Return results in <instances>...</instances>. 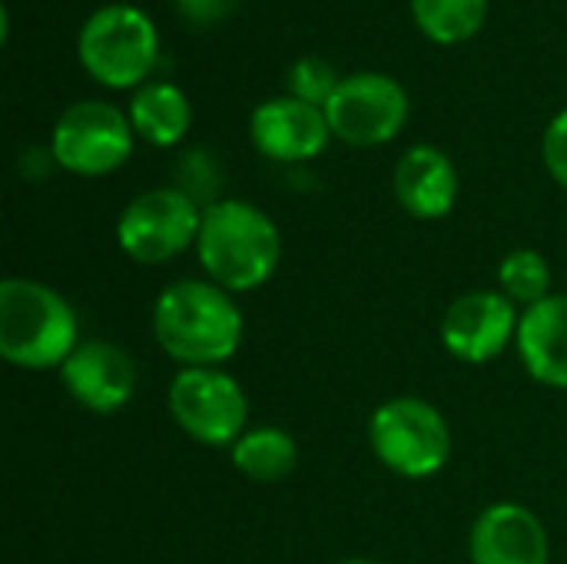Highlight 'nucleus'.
Listing matches in <instances>:
<instances>
[{
	"label": "nucleus",
	"mask_w": 567,
	"mask_h": 564,
	"mask_svg": "<svg viewBox=\"0 0 567 564\" xmlns=\"http://www.w3.org/2000/svg\"><path fill=\"white\" fill-rule=\"evenodd\" d=\"M243 309L209 279H179L153 306V336L183 369H219L243 346Z\"/></svg>",
	"instance_id": "f257e3e1"
},
{
	"label": "nucleus",
	"mask_w": 567,
	"mask_h": 564,
	"mask_svg": "<svg viewBox=\"0 0 567 564\" xmlns=\"http://www.w3.org/2000/svg\"><path fill=\"white\" fill-rule=\"evenodd\" d=\"M196 256L209 283L239 296L272 279L282 259V236L266 209L246 199H219L203 209Z\"/></svg>",
	"instance_id": "f03ea898"
},
{
	"label": "nucleus",
	"mask_w": 567,
	"mask_h": 564,
	"mask_svg": "<svg viewBox=\"0 0 567 564\" xmlns=\"http://www.w3.org/2000/svg\"><path fill=\"white\" fill-rule=\"evenodd\" d=\"M76 346V312L53 286L20 276L0 283V356L10 366L60 369Z\"/></svg>",
	"instance_id": "7ed1b4c3"
},
{
	"label": "nucleus",
	"mask_w": 567,
	"mask_h": 564,
	"mask_svg": "<svg viewBox=\"0 0 567 564\" xmlns=\"http://www.w3.org/2000/svg\"><path fill=\"white\" fill-rule=\"evenodd\" d=\"M76 57L96 83L110 90H130L140 86L156 66L159 30L140 7L106 3L80 27Z\"/></svg>",
	"instance_id": "20e7f679"
},
{
	"label": "nucleus",
	"mask_w": 567,
	"mask_h": 564,
	"mask_svg": "<svg viewBox=\"0 0 567 564\" xmlns=\"http://www.w3.org/2000/svg\"><path fill=\"white\" fill-rule=\"evenodd\" d=\"M372 452L402 479H429L445 469L452 455V429L445 416L415 396L382 402L369 419Z\"/></svg>",
	"instance_id": "39448f33"
},
{
	"label": "nucleus",
	"mask_w": 567,
	"mask_h": 564,
	"mask_svg": "<svg viewBox=\"0 0 567 564\" xmlns=\"http://www.w3.org/2000/svg\"><path fill=\"white\" fill-rule=\"evenodd\" d=\"M203 206L176 186H156L133 196L116 219L120 249L140 266H159L196 246Z\"/></svg>",
	"instance_id": "423d86ee"
},
{
	"label": "nucleus",
	"mask_w": 567,
	"mask_h": 564,
	"mask_svg": "<svg viewBox=\"0 0 567 564\" xmlns=\"http://www.w3.org/2000/svg\"><path fill=\"white\" fill-rule=\"evenodd\" d=\"M133 123L123 110L103 100H83L60 113L50 156L73 176H106L133 153Z\"/></svg>",
	"instance_id": "0eeeda50"
},
{
	"label": "nucleus",
	"mask_w": 567,
	"mask_h": 564,
	"mask_svg": "<svg viewBox=\"0 0 567 564\" xmlns=\"http://www.w3.org/2000/svg\"><path fill=\"white\" fill-rule=\"evenodd\" d=\"M173 422L199 445H229L246 432V389L223 369H183L169 386Z\"/></svg>",
	"instance_id": "6e6552de"
},
{
	"label": "nucleus",
	"mask_w": 567,
	"mask_h": 564,
	"mask_svg": "<svg viewBox=\"0 0 567 564\" xmlns=\"http://www.w3.org/2000/svg\"><path fill=\"white\" fill-rule=\"evenodd\" d=\"M326 120L332 136L349 146H382L402 133L409 120V93L389 73L359 70L342 76L326 103Z\"/></svg>",
	"instance_id": "1a4fd4ad"
},
{
	"label": "nucleus",
	"mask_w": 567,
	"mask_h": 564,
	"mask_svg": "<svg viewBox=\"0 0 567 564\" xmlns=\"http://www.w3.org/2000/svg\"><path fill=\"white\" fill-rule=\"evenodd\" d=\"M518 322L522 316L502 289H478L458 296L445 309L439 336L449 356L468 366H482L498 359L518 339Z\"/></svg>",
	"instance_id": "9d476101"
},
{
	"label": "nucleus",
	"mask_w": 567,
	"mask_h": 564,
	"mask_svg": "<svg viewBox=\"0 0 567 564\" xmlns=\"http://www.w3.org/2000/svg\"><path fill=\"white\" fill-rule=\"evenodd\" d=\"M60 382L80 409L113 416L126 409L136 392V366L120 346L86 339L60 366Z\"/></svg>",
	"instance_id": "9b49d317"
},
{
	"label": "nucleus",
	"mask_w": 567,
	"mask_h": 564,
	"mask_svg": "<svg viewBox=\"0 0 567 564\" xmlns=\"http://www.w3.org/2000/svg\"><path fill=\"white\" fill-rule=\"evenodd\" d=\"M252 146L276 163H306L326 153L332 126L322 106L302 103L296 96H276L252 110L249 116Z\"/></svg>",
	"instance_id": "f8f14e48"
},
{
	"label": "nucleus",
	"mask_w": 567,
	"mask_h": 564,
	"mask_svg": "<svg viewBox=\"0 0 567 564\" xmlns=\"http://www.w3.org/2000/svg\"><path fill=\"white\" fill-rule=\"evenodd\" d=\"M472 564H548L551 545L542 519L518 502L488 505L468 535Z\"/></svg>",
	"instance_id": "ddd939ff"
},
{
	"label": "nucleus",
	"mask_w": 567,
	"mask_h": 564,
	"mask_svg": "<svg viewBox=\"0 0 567 564\" xmlns=\"http://www.w3.org/2000/svg\"><path fill=\"white\" fill-rule=\"evenodd\" d=\"M392 189L399 206L415 219H442L458 199V170L439 146H412L402 153Z\"/></svg>",
	"instance_id": "4468645a"
},
{
	"label": "nucleus",
	"mask_w": 567,
	"mask_h": 564,
	"mask_svg": "<svg viewBox=\"0 0 567 564\" xmlns=\"http://www.w3.org/2000/svg\"><path fill=\"white\" fill-rule=\"evenodd\" d=\"M515 346L535 382L567 389V293H551L522 312Z\"/></svg>",
	"instance_id": "2eb2a0df"
},
{
	"label": "nucleus",
	"mask_w": 567,
	"mask_h": 564,
	"mask_svg": "<svg viewBox=\"0 0 567 564\" xmlns=\"http://www.w3.org/2000/svg\"><path fill=\"white\" fill-rule=\"evenodd\" d=\"M133 133L146 140L150 146H176L193 123V106L189 96L176 83H146L133 93L130 110H126Z\"/></svg>",
	"instance_id": "dca6fc26"
},
{
	"label": "nucleus",
	"mask_w": 567,
	"mask_h": 564,
	"mask_svg": "<svg viewBox=\"0 0 567 564\" xmlns=\"http://www.w3.org/2000/svg\"><path fill=\"white\" fill-rule=\"evenodd\" d=\"M229 462L249 482H256V485H276V482H286L296 472V465H299V445L279 425H259V429H246L233 442Z\"/></svg>",
	"instance_id": "f3484780"
},
{
	"label": "nucleus",
	"mask_w": 567,
	"mask_h": 564,
	"mask_svg": "<svg viewBox=\"0 0 567 564\" xmlns=\"http://www.w3.org/2000/svg\"><path fill=\"white\" fill-rule=\"evenodd\" d=\"M415 27L442 47L472 40L488 17V0H412Z\"/></svg>",
	"instance_id": "a211bd4d"
},
{
	"label": "nucleus",
	"mask_w": 567,
	"mask_h": 564,
	"mask_svg": "<svg viewBox=\"0 0 567 564\" xmlns=\"http://www.w3.org/2000/svg\"><path fill=\"white\" fill-rule=\"evenodd\" d=\"M498 289L515 302V306H538L542 299L551 296V266L542 253L535 249H515L502 259L498 266Z\"/></svg>",
	"instance_id": "6ab92c4d"
},
{
	"label": "nucleus",
	"mask_w": 567,
	"mask_h": 564,
	"mask_svg": "<svg viewBox=\"0 0 567 564\" xmlns=\"http://www.w3.org/2000/svg\"><path fill=\"white\" fill-rule=\"evenodd\" d=\"M286 83H289V96L326 110V103L339 90L342 76H339V70L329 60H322V57H302V60H296L289 66Z\"/></svg>",
	"instance_id": "aec40b11"
},
{
	"label": "nucleus",
	"mask_w": 567,
	"mask_h": 564,
	"mask_svg": "<svg viewBox=\"0 0 567 564\" xmlns=\"http://www.w3.org/2000/svg\"><path fill=\"white\" fill-rule=\"evenodd\" d=\"M219 180H216V160H209L206 153H186L179 160V176H176V189H183L189 199H196L203 209L213 206L209 199V189L216 193Z\"/></svg>",
	"instance_id": "412c9836"
},
{
	"label": "nucleus",
	"mask_w": 567,
	"mask_h": 564,
	"mask_svg": "<svg viewBox=\"0 0 567 564\" xmlns=\"http://www.w3.org/2000/svg\"><path fill=\"white\" fill-rule=\"evenodd\" d=\"M542 153H545V166H548L551 180L567 189V110H561V113L548 123Z\"/></svg>",
	"instance_id": "4be33fe9"
},
{
	"label": "nucleus",
	"mask_w": 567,
	"mask_h": 564,
	"mask_svg": "<svg viewBox=\"0 0 567 564\" xmlns=\"http://www.w3.org/2000/svg\"><path fill=\"white\" fill-rule=\"evenodd\" d=\"M173 3L193 23H219L233 13L239 0H173Z\"/></svg>",
	"instance_id": "5701e85b"
},
{
	"label": "nucleus",
	"mask_w": 567,
	"mask_h": 564,
	"mask_svg": "<svg viewBox=\"0 0 567 564\" xmlns=\"http://www.w3.org/2000/svg\"><path fill=\"white\" fill-rule=\"evenodd\" d=\"M339 564H385V562H372V558H346V562Z\"/></svg>",
	"instance_id": "b1692460"
}]
</instances>
